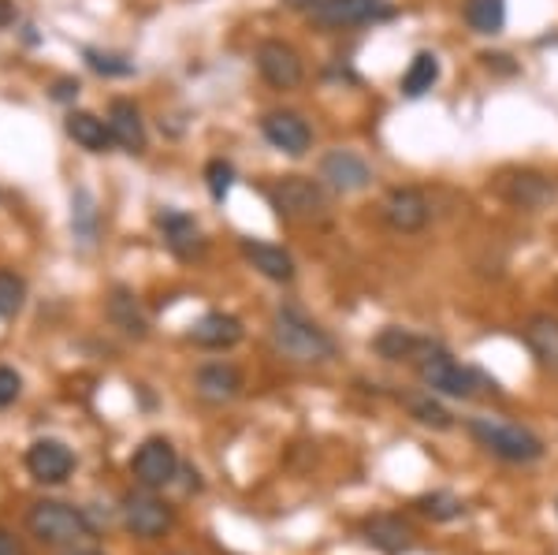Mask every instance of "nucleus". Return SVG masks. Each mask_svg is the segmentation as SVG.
<instances>
[{
	"label": "nucleus",
	"mask_w": 558,
	"mask_h": 555,
	"mask_svg": "<svg viewBox=\"0 0 558 555\" xmlns=\"http://www.w3.org/2000/svg\"><path fill=\"white\" fill-rule=\"evenodd\" d=\"M462 20L481 38H495L507 26V0H462Z\"/></svg>",
	"instance_id": "25"
},
{
	"label": "nucleus",
	"mask_w": 558,
	"mask_h": 555,
	"mask_svg": "<svg viewBox=\"0 0 558 555\" xmlns=\"http://www.w3.org/2000/svg\"><path fill=\"white\" fill-rule=\"evenodd\" d=\"M260 134L272 149L287 157H305L313 149V128L305 123L302 112L291 109H272L260 116Z\"/></svg>",
	"instance_id": "11"
},
{
	"label": "nucleus",
	"mask_w": 558,
	"mask_h": 555,
	"mask_svg": "<svg viewBox=\"0 0 558 555\" xmlns=\"http://www.w3.org/2000/svg\"><path fill=\"white\" fill-rule=\"evenodd\" d=\"M246 328L235 313H223V310H213L205 317H197L191 325V343H197L202 351H231L235 343H242Z\"/></svg>",
	"instance_id": "17"
},
{
	"label": "nucleus",
	"mask_w": 558,
	"mask_h": 555,
	"mask_svg": "<svg viewBox=\"0 0 558 555\" xmlns=\"http://www.w3.org/2000/svg\"><path fill=\"white\" fill-rule=\"evenodd\" d=\"M64 128L71 138H75V146L89 149V154H108V149L116 146L108 120H101V116H94V112H71Z\"/></svg>",
	"instance_id": "23"
},
{
	"label": "nucleus",
	"mask_w": 558,
	"mask_h": 555,
	"mask_svg": "<svg viewBox=\"0 0 558 555\" xmlns=\"http://www.w3.org/2000/svg\"><path fill=\"white\" fill-rule=\"evenodd\" d=\"M380 217L395 236H421L432 220V202L421 186H391L380 202Z\"/></svg>",
	"instance_id": "9"
},
{
	"label": "nucleus",
	"mask_w": 558,
	"mask_h": 555,
	"mask_svg": "<svg viewBox=\"0 0 558 555\" xmlns=\"http://www.w3.org/2000/svg\"><path fill=\"white\" fill-rule=\"evenodd\" d=\"M439 75H444V64H439V57H436V52H428V49H421L417 57H413L410 64H407V71H402V79H399L402 97L417 101V97L432 94V89L439 86Z\"/></svg>",
	"instance_id": "22"
},
{
	"label": "nucleus",
	"mask_w": 558,
	"mask_h": 555,
	"mask_svg": "<svg viewBox=\"0 0 558 555\" xmlns=\"http://www.w3.org/2000/svg\"><path fill=\"white\" fill-rule=\"evenodd\" d=\"M320 183L336 194H357L373 183V168L354 149H331L320 160Z\"/></svg>",
	"instance_id": "12"
},
{
	"label": "nucleus",
	"mask_w": 558,
	"mask_h": 555,
	"mask_svg": "<svg viewBox=\"0 0 558 555\" xmlns=\"http://www.w3.org/2000/svg\"><path fill=\"white\" fill-rule=\"evenodd\" d=\"M279 4H283V8H291V12H305V15H310L313 8L320 4V0H279Z\"/></svg>",
	"instance_id": "35"
},
{
	"label": "nucleus",
	"mask_w": 558,
	"mask_h": 555,
	"mask_svg": "<svg viewBox=\"0 0 558 555\" xmlns=\"http://www.w3.org/2000/svg\"><path fill=\"white\" fill-rule=\"evenodd\" d=\"M23 299H26L23 276L0 268V317H15V313L23 310Z\"/></svg>",
	"instance_id": "30"
},
{
	"label": "nucleus",
	"mask_w": 558,
	"mask_h": 555,
	"mask_svg": "<svg viewBox=\"0 0 558 555\" xmlns=\"http://www.w3.org/2000/svg\"><path fill=\"white\" fill-rule=\"evenodd\" d=\"M86 64L94 71H101V75H108V79L134 75V64L128 57H116V52H101V49H86Z\"/></svg>",
	"instance_id": "31"
},
{
	"label": "nucleus",
	"mask_w": 558,
	"mask_h": 555,
	"mask_svg": "<svg viewBox=\"0 0 558 555\" xmlns=\"http://www.w3.org/2000/svg\"><path fill=\"white\" fill-rule=\"evenodd\" d=\"M26 530L38 536L41 544H75L94 536V522L86 518L83 507L60 504V499H41L26 511Z\"/></svg>",
	"instance_id": "5"
},
{
	"label": "nucleus",
	"mask_w": 558,
	"mask_h": 555,
	"mask_svg": "<svg viewBox=\"0 0 558 555\" xmlns=\"http://www.w3.org/2000/svg\"><path fill=\"white\" fill-rule=\"evenodd\" d=\"M242 250V257H246L250 265L257 268L265 280H272V283H291L294 280V257L287 254L283 246H272V243H257V239H242L239 243Z\"/></svg>",
	"instance_id": "21"
},
{
	"label": "nucleus",
	"mask_w": 558,
	"mask_h": 555,
	"mask_svg": "<svg viewBox=\"0 0 558 555\" xmlns=\"http://www.w3.org/2000/svg\"><path fill=\"white\" fill-rule=\"evenodd\" d=\"M276 217L287 224H313L328 213V186L310 176H283L268 186Z\"/></svg>",
	"instance_id": "4"
},
{
	"label": "nucleus",
	"mask_w": 558,
	"mask_h": 555,
	"mask_svg": "<svg viewBox=\"0 0 558 555\" xmlns=\"http://www.w3.org/2000/svg\"><path fill=\"white\" fill-rule=\"evenodd\" d=\"M4 20H8V8H4V4H0V23H4Z\"/></svg>",
	"instance_id": "37"
},
{
	"label": "nucleus",
	"mask_w": 558,
	"mask_h": 555,
	"mask_svg": "<svg viewBox=\"0 0 558 555\" xmlns=\"http://www.w3.org/2000/svg\"><path fill=\"white\" fill-rule=\"evenodd\" d=\"M391 15H395L391 0H320L310 12V23L324 34H343V31L380 26Z\"/></svg>",
	"instance_id": "6"
},
{
	"label": "nucleus",
	"mask_w": 558,
	"mask_h": 555,
	"mask_svg": "<svg viewBox=\"0 0 558 555\" xmlns=\"http://www.w3.org/2000/svg\"><path fill=\"white\" fill-rule=\"evenodd\" d=\"M362 536H365L368 544H373V548H380L384 555H402V552L413 548V541H417L413 526L402 515H395V511L365 518V522H362Z\"/></svg>",
	"instance_id": "18"
},
{
	"label": "nucleus",
	"mask_w": 558,
	"mask_h": 555,
	"mask_svg": "<svg viewBox=\"0 0 558 555\" xmlns=\"http://www.w3.org/2000/svg\"><path fill=\"white\" fill-rule=\"evenodd\" d=\"M272 347L294 365H328L339 354L336 336L299 306H279L272 313Z\"/></svg>",
	"instance_id": "1"
},
{
	"label": "nucleus",
	"mask_w": 558,
	"mask_h": 555,
	"mask_svg": "<svg viewBox=\"0 0 558 555\" xmlns=\"http://www.w3.org/2000/svg\"><path fill=\"white\" fill-rule=\"evenodd\" d=\"M75 94H78L75 79H60V83H57V97H60V101H68V97H75Z\"/></svg>",
	"instance_id": "36"
},
{
	"label": "nucleus",
	"mask_w": 558,
	"mask_h": 555,
	"mask_svg": "<svg viewBox=\"0 0 558 555\" xmlns=\"http://www.w3.org/2000/svg\"><path fill=\"white\" fill-rule=\"evenodd\" d=\"M71 224H75V236L83 239V243H94V236H97V213H94V198H89L86 191L75 194V217H71Z\"/></svg>",
	"instance_id": "32"
},
{
	"label": "nucleus",
	"mask_w": 558,
	"mask_h": 555,
	"mask_svg": "<svg viewBox=\"0 0 558 555\" xmlns=\"http://www.w3.org/2000/svg\"><path fill=\"white\" fill-rule=\"evenodd\" d=\"M26 470L41 485H64L75 470V455L64 441H34L26 447Z\"/></svg>",
	"instance_id": "14"
},
{
	"label": "nucleus",
	"mask_w": 558,
	"mask_h": 555,
	"mask_svg": "<svg viewBox=\"0 0 558 555\" xmlns=\"http://www.w3.org/2000/svg\"><path fill=\"white\" fill-rule=\"evenodd\" d=\"M417 381L425 384L432 396H447V399H476L481 388H488V377L473 365H462L447 347L421 339L417 354L410 358Z\"/></svg>",
	"instance_id": "2"
},
{
	"label": "nucleus",
	"mask_w": 558,
	"mask_h": 555,
	"mask_svg": "<svg viewBox=\"0 0 558 555\" xmlns=\"http://www.w3.org/2000/svg\"><path fill=\"white\" fill-rule=\"evenodd\" d=\"M407 407H410V414L417 418L421 425L439 429V433H444V429H451V425H454L451 410H447V407H439V402L432 399V391H428V396H410V399H407Z\"/></svg>",
	"instance_id": "28"
},
{
	"label": "nucleus",
	"mask_w": 558,
	"mask_h": 555,
	"mask_svg": "<svg viewBox=\"0 0 558 555\" xmlns=\"http://www.w3.org/2000/svg\"><path fill=\"white\" fill-rule=\"evenodd\" d=\"M254 64H257V75L265 79L268 86L279 89V94H291L305 83V60L302 52L294 49L291 41L283 38H265L257 45L254 52Z\"/></svg>",
	"instance_id": "7"
},
{
	"label": "nucleus",
	"mask_w": 558,
	"mask_h": 555,
	"mask_svg": "<svg viewBox=\"0 0 558 555\" xmlns=\"http://www.w3.org/2000/svg\"><path fill=\"white\" fill-rule=\"evenodd\" d=\"M470 436L484 447L488 455L502 462H514V467H529V462L544 459V441L529 425L502 422V418H470Z\"/></svg>",
	"instance_id": "3"
},
{
	"label": "nucleus",
	"mask_w": 558,
	"mask_h": 555,
	"mask_svg": "<svg viewBox=\"0 0 558 555\" xmlns=\"http://www.w3.org/2000/svg\"><path fill=\"white\" fill-rule=\"evenodd\" d=\"M131 473L142 488H153V492L172 485L175 473H179V451L172 447V441H165V436H149V441L134 451Z\"/></svg>",
	"instance_id": "10"
},
{
	"label": "nucleus",
	"mask_w": 558,
	"mask_h": 555,
	"mask_svg": "<svg viewBox=\"0 0 558 555\" xmlns=\"http://www.w3.org/2000/svg\"><path fill=\"white\" fill-rule=\"evenodd\" d=\"M376 354L384 358V362H410L413 354H417V347H421V336H413L410 328H399V325H391V328H384L380 336H376Z\"/></svg>",
	"instance_id": "26"
},
{
	"label": "nucleus",
	"mask_w": 558,
	"mask_h": 555,
	"mask_svg": "<svg viewBox=\"0 0 558 555\" xmlns=\"http://www.w3.org/2000/svg\"><path fill=\"white\" fill-rule=\"evenodd\" d=\"M413 507H417L425 518H432V522H454V518H462V511H465V504L454 496V492H428V496H421Z\"/></svg>",
	"instance_id": "27"
},
{
	"label": "nucleus",
	"mask_w": 558,
	"mask_h": 555,
	"mask_svg": "<svg viewBox=\"0 0 558 555\" xmlns=\"http://www.w3.org/2000/svg\"><path fill=\"white\" fill-rule=\"evenodd\" d=\"M242 388H246V381H242V370L231 362H209L202 365V370L194 373V391L202 402H209V407H228V402H235L242 396Z\"/></svg>",
	"instance_id": "15"
},
{
	"label": "nucleus",
	"mask_w": 558,
	"mask_h": 555,
	"mask_svg": "<svg viewBox=\"0 0 558 555\" xmlns=\"http://www.w3.org/2000/svg\"><path fill=\"white\" fill-rule=\"evenodd\" d=\"M205 186H209L213 202H223L231 194V186H235V165L223 157H216L205 165Z\"/></svg>",
	"instance_id": "29"
},
{
	"label": "nucleus",
	"mask_w": 558,
	"mask_h": 555,
	"mask_svg": "<svg viewBox=\"0 0 558 555\" xmlns=\"http://www.w3.org/2000/svg\"><path fill=\"white\" fill-rule=\"evenodd\" d=\"M0 555H26L23 544L15 541V533H8L4 526H0Z\"/></svg>",
	"instance_id": "34"
},
{
	"label": "nucleus",
	"mask_w": 558,
	"mask_h": 555,
	"mask_svg": "<svg viewBox=\"0 0 558 555\" xmlns=\"http://www.w3.org/2000/svg\"><path fill=\"white\" fill-rule=\"evenodd\" d=\"M108 321L131 339H146V333H149V321H146V313H142V302L123 288H116L112 299H108Z\"/></svg>",
	"instance_id": "24"
},
{
	"label": "nucleus",
	"mask_w": 558,
	"mask_h": 555,
	"mask_svg": "<svg viewBox=\"0 0 558 555\" xmlns=\"http://www.w3.org/2000/svg\"><path fill=\"white\" fill-rule=\"evenodd\" d=\"M499 194L514 205V209L536 213V209H544V205L555 202V179L529 172V168H521V172H502L499 176Z\"/></svg>",
	"instance_id": "13"
},
{
	"label": "nucleus",
	"mask_w": 558,
	"mask_h": 555,
	"mask_svg": "<svg viewBox=\"0 0 558 555\" xmlns=\"http://www.w3.org/2000/svg\"><path fill=\"white\" fill-rule=\"evenodd\" d=\"M120 518L123 530L142 536V541H157V536H165L175 526V511L153 488L128 492L120 504Z\"/></svg>",
	"instance_id": "8"
},
{
	"label": "nucleus",
	"mask_w": 558,
	"mask_h": 555,
	"mask_svg": "<svg viewBox=\"0 0 558 555\" xmlns=\"http://www.w3.org/2000/svg\"><path fill=\"white\" fill-rule=\"evenodd\" d=\"M71 555H101V552H71Z\"/></svg>",
	"instance_id": "38"
},
{
	"label": "nucleus",
	"mask_w": 558,
	"mask_h": 555,
	"mask_svg": "<svg viewBox=\"0 0 558 555\" xmlns=\"http://www.w3.org/2000/svg\"><path fill=\"white\" fill-rule=\"evenodd\" d=\"M108 128H112V138L120 149H128V154L146 149V120H142L138 105L128 101V97H116L108 105Z\"/></svg>",
	"instance_id": "20"
},
{
	"label": "nucleus",
	"mask_w": 558,
	"mask_h": 555,
	"mask_svg": "<svg viewBox=\"0 0 558 555\" xmlns=\"http://www.w3.org/2000/svg\"><path fill=\"white\" fill-rule=\"evenodd\" d=\"M157 228H160V239H165V246L172 250L179 262H197V257L205 254V236L202 228H197L194 217H186V213L179 209H165L157 217Z\"/></svg>",
	"instance_id": "16"
},
{
	"label": "nucleus",
	"mask_w": 558,
	"mask_h": 555,
	"mask_svg": "<svg viewBox=\"0 0 558 555\" xmlns=\"http://www.w3.org/2000/svg\"><path fill=\"white\" fill-rule=\"evenodd\" d=\"M521 339H525L529 354L536 358L539 370L558 377V317L555 313H533V317L521 325Z\"/></svg>",
	"instance_id": "19"
},
{
	"label": "nucleus",
	"mask_w": 558,
	"mask_h": 555,
	"mask_svg": "<svg viewBox=\"0 0 558 555\" xmlns=\"http://www.w3.org/2000/svg\"><path fill=\"white\" fill-rule=\"evenodd\" d=\"M20 391H23L20 373H15V370H8V365H0V410H4V407H12V402L20 399Z\"/></svg>",
	"instance_id": "33"
}]
</instances>
